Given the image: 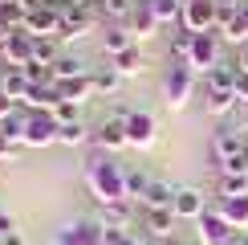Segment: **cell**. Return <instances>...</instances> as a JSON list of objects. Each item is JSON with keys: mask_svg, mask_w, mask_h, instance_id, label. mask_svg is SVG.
<instances>
[{"mask_svg": "<svg viewBox=\"0 0 248 245\" xmlns=\"http://www.w3.org/2000/svg\"><path fill=\"white\" fill-rule=\"evenodd\" d=\"M126 139L139 143V147H151V143H155V119L147 115V110H130V119H126Z\"/></svg>", "mask_w": 248, "mask_h": 245, "instance_id": "12", "label": "cell"}, {"mask_svg": "<svg viewBox=\"0 0 248 245\" xmlns=\"http://www.w3.org/2000/svg\"><path fill=\"white\" fill-rule=\"evenodd\" d=\"M191 98V61H179L167 74V106H183Z\"/></svg>", "mask_w": 248, "mask_h": 245, "instance_id": "10", "label": "cell"}, {"mask_svg": "<svg viewBox=\"0 0 248 245\" xmlns=\"http://www.w3.org/2000/svg\"><path fill=\"white\" fill-rule=\"evenodd\" d=\"M94 139H98V147L102 151H118V147H126V122H122V119H106V122H102V127L94 131Z\"/></svg>", "mask_w": 248, "mask_h": 245, "instance_id": "13", "label": "cell"}, {"mask_svg": "<svg viewBox=\"0 0 248 245\" xmlns=\"http://www.w3.org/2000/svg\"><path fill=\"white\" fill-rule=\"evenodd\" d=\"M171 245H203L200 237H171Z\"/></svg>", "mask_w": 248, "mask_h": 245, "instance_id": "43", "label": "cell"}, {"mask_svg": "<svg viewBox=\"0 0 248 245\" xmlns=\"http://www.w3.org/2000/svg\"><path fill=\"white\" fill-rule=\"evenodd\" d=\"M8 156H13V139L0 135V159H8Z\"/></svg>", "mask_w": 248, "mask_h": 245, "instance_id": "41", "label": "cell"}, {"mask_svg": "<svg viewBox=\"0 0 248 245\" xmlns=\"http://www.w3.org/2000/svg\"><path fill=\"white\" fill-rule=\"evenodd\" d=\"M216 209H220L224 217L236 225V229H240V225H248V196H220V204H216Z\"/></svg>", "mask_w": 248, "mask_h": 245, "instance_id": "23", "label": "cell"}, {"mask_svg": "<svg viewBox=\"0 0 248 245\" xmlns=\"http://www.w3.org/2000/svg\"><path fill=\"white\" fill-rule=\"evenodd\" d=\"M0 90H4V70H0Z\"/></svg>", "mask_w": 248, "mask_h": 245, "instance_id": "46", "label": "cell"}, {"mask_svg": "<svg viewBox=\"0 0 248 245\" xmlns=\"http://www.w3.org/2000/svg\"><path fill=\"white\" fill-rule=\"evenodd\" d=\"M94 20H98V4H86V8L61 4V33L57 37H86L94 29Z\"/></svg>", "mask_w": 248, "mask_h": 245, "instance_id": "4", "label": "cell"}, {"mask_svg": "<svg viewBox=\"0 0 248 245\" xmlns=\"http://www.w3.org/2000/svg\"><path fill=\"white\" fill-rule=\"evenodd\" d=\"M151 4V13L159 17V25H175V20L183 17V4L179 0H147Z\"/></svg>", "mask_w": 248, "mask_h": 245, "instance_id": "29", "label": "cell"}, {"mask_svg": "<svg viewBox=\"0 0 248 245\" xmlns=\"http://www.w3.org/2000/svg\"><path fill=\"white\" fill-rule=\"evenodd\" d=\"M191 45H195V33H175L171 37V57H179V61H191Z\"/></svg>", "mask_w": 248, "mask_h": 245, "instance_id": "34", "label": "cell"}, {"mask_svg": "<svg viewBox=\"0 0 248 245\" xmlns=\"http://www.w3.org/2000/svg\"><path fill=\"white\" fill-rule=\"evenodd\" d=\"M216 29H220L224 41H232V45H244L248 41V4L240 8H220V20H216Z\"/></svg>", "mask_w": 248, "mask_h": 245, "instance_id": "7", "label": "cell"}, {"mask_svg": "<svg viewBox=\"0 0 248 245\" xmlns=\"http://www.w3.org/2000/svg\"><path fill=\"white\" fill-rule=\"evenodd\" d=\"M179 4H191V0H179Z\"/></svg>", "mask_w": 248, "mask_h": 245, "instance_id": "48", "label": "cell"}, {"mask_svg": "<svg viewBox=\"0 0 248 245\" xmlns=\"http://www.w3.org/2000/svg\"><path fill=\"white\" fill-rule=\"evenodd\" d=\"M53 86L61 90V98H69V102H86V94L94 90V78H65V82H53Z\"/></svg>", "mask_w": 248, "mask_h": 245, "instance_id": "24", "label": "cell"}, {"mask_svg": "<svg viewBox=\"0 0 248 245\" xmlns=\"http://www.w3.org/2000/svg\"><path fill=\"white\" fill-rule=\"evenodd\" d=\"M0 20H4L8 29H25V20H29V8L20 4V0H4V8H0Z\"/></svg>", "mask_w": 248, "mask_h": 245, "instance_id": "30", "label": "cell"}, {"mask_svg": "<svg viewBox=\"0 0 248 245\" xmlns=\"http://www.w3.org/2000/svg\"><path fill=\"white\" fill-rule=\"evenodd\" d=\"M134 8H139V0H98V17L102 20H126V17H134Z\"/></svg>", "mask_w": 248, "mask_h": 245, "instance_id": "22", "label": "cell"}, {"mask_svg": "<svg viewBox=\"0 0 248 245\" xmlns=\"http://www.w3.org/2000/svg\"><path fill=\"white\" fill-rule=\"evenodd\" d=\"M90 78H94V90H102V94L118 90V82H122V74H118V70H98V74H90Z\"/></svg>", "mask_w": 248, "mask_h": 245, "instance_id": "35", "label": "cell"}, {"mask_svg": "<svg viewBox=\"0 0 248 245\" xmlns=\"http://www.w3.org/2000/svg\"><path fill=\"white\" fill-rule=\"evenodd\" d=\"M134 33H139V37H151L155 33V29H159V17H155L151 13V4H147V0H139V8H134Z\"/></svg>", "mask_w": 248, "mask_h": 245, "instance_id": "27", "label": "cell"}, {"mask_svg": "<svg viewBox=\"0 0 248 245\" xmlns=\"http://www.w3.org/2000/svg\"><path fill=\"white\" fill-rule=\"evenodd\" d=\"M151 188V176H147V172H126V196L130 200H142V192H147Z\"/></svg>", "mask_w": 248, "mask_h": 245, "instance_id": "33", "label": "cell"}, {"mask_svg": "<svg viewBox=\"0 0 248 245\" xmlns=\"http://www.w3.org/2000/svg\"><path fill=\"white\" fill-rule=\"evenodd\" d=\"M0 245H25V237H20V229H16V233H8V237H0Z\"/></svg>", "mask_w": 248, "mask_h": 245, "instance_id": "40", "label": "cell"}, {"mask_svg": "<svg viewBox=\"0 0 248 245\" xmlns=\"http://www.w3.org/2000/svg\"><path fill=\"white\" fill-rule=\"evenodd\" d=\"M49 4H65V0H49Z\"/></svg>", "mask_w": 248, "mask_h": 245, "instance_id": "47", "label": "cell"}, {"mask_svg": "<svg viewBox=\"0 0 248 245\" xmlns=\"http://www.w3.org/2000/svg\"><path fill=\"white\" fill-rule=\"evenodd\" d=\"M25 33L29 37H57L61 33V4H41L29 13L25 20Z\"/></svg>", "mask_w": 248, "mask_h": 245, "instance_id": "6", "label": "cell"}, {"mask_svg": "<svg viewBox=\"0 0 248 245\" xmlns=\"http://www.w3.org/2000/svg\"><path fill=\"white\" fill-rule=\"evenodd\" d=\"M78 106H81V102H69V98H61L57 106L49 110V115H53V119L61 122V127H65V122H78Z\"/></svg>", "mask_w": 248, "mask_h": 245, "instance_id": "36", "label": "cell"}, {"mask_svg": "<svg viewBox=\"0 0 248 245\" xmlns=\"http://www.w3.org/2000/svg\"><path fill=\"white\" fill-rule=\"evenodd\" d=\"M175 209H147L142 212V225L155 233V237H171V229H175Z\"/></svg>", "mask_w": 248, "mask_h": 245, "instance_id": "20", "label": "cell"}, {"mask_svg": "<svg viewBox=\"0 0 248 245\" xmlns=\"http://www.w3.org/2000/svg\"><path fill=\"white\" fill-rule=\"evenodd\" d=\"M216 20H220V4H216V0H191V4H183L179 25L187 29V33H212Z\"/></svg>", "mask_w": 248, "mask_h": 245, "instance_id": "3", "label": "cell"}, {"mask_svg": "<svg viewBox=\"0 0 248 245\" xmlns=\"http://www.w3.org/2000/svg\"><path fill=\"white\" fill-rule=\"evenodd\" d=\"M203 212H208V200H203L200 188H179V192H175V217H183V221H200Z\"/></svg>", "mask_w": 248, "mask_h": 245, "instance_id": "11", "label": "cell"}, {"mask_svg": "<svg viewBox=\"0 0 248 245\" xmlns=\"http://www.w3.org/2000/svg\"><path fill=\"white\" fill-rule=\"evenodd\" d=\"M53 82H65V78H86L90 70H86V61H78V57H57L53 66Z\"/></svg>", "mask_w": 248, "mask_h": 245, "instance_id": "26", "label": "cell"}, {"mask_svg": "<svg viewBox=\"0 0 248 245\" xmlns=\"http://www.w3.org/2000/svg\"><path fill=\"white\" fill-rule=\"evenodd\" d=\"M212 156H216V163H232V159H240V156H248V139L240 135V131H216L212 135Z\"/></svg>", "mask_w": 248, "mask_h": 245, "instance_id": "5", "label": "cell"}, {"mask_svg": "<svg viewBox=\"0 0 248 245\" xmlns=\"http://www.w3.org/2000/svg\"><path fill=\"white\" fill-rule=\"evenodd\" d=\"M232 245H248V233H244V229H236V237H232Z\"/></svg>", "mask_w": 248, "mask_h": 245, "instance_id": "44", "label": "cell"}, {"mask_svg": "<svg viewBox=\"0 0 248 245\" xmlns=\"http://www.w3.org/2000/svg\"><path fill=\"white\" fill-rule=\"evenodd\" d=\"M236 106H240V102H236L232 90H203V110H208V115L224 119V115H232Z\"/></svg>", "mask_w": 248, "mask_h": 245, "instance_id": "17", "label": "cell"}, {"mask_svg": "<svg viewBox=\"0 0 248 245\" xmlns=\"http://www.w3.org/2000/svg\"><path fill=\"white\" fill-rule=\"evenodd\" d=\"M29 90H33V82L25 78V70H4V94L16 102V106H25L29 102Z\"/></svg>", "mask_w": 248, "mask_h": 245, "instance_id": "21", "label": "cell"}, {"mask_svg": "<svg viewBox=\"0 0 248 245\" xmlns=\"http://www.w3.org/2000/svg\"><path fill=\"white\" fill-rule=\"evenodd\" d=\"M232 237H236V225L216 204H208V212L200 217V241L203 245H232Z\"/></svg>", "mask_w": 248, "mask_h": 245, "instance_id": "2", "label": "cell"}, {"mask_svg": "<svg viewBox=\"0 0 248 245\" xmlns=\"http://www.w3.org/2000/svg\"><path fill=\"white\" fill-rule=\"evenodd\" d=\"M114 70H118L122 78H126V74H139V70H142V53H139V49H126V53H118V57H114Z\"/></svg>", "mask_w": 248, "mask_h": 245, "instance_id": "32", "label": "cell"}, {"mask_svg": "<svg viewBox=\"0 0 248 245\" xmlns=\"http://www.w3.org/2000/svg\"><path fill=\"white\" fill-rule=\"evenodd\" d=\"M61 102V90L53 86V82H33V90H29V110H53Z\"/></svg>", "mask_w": 248, "mask_h": 245, "instance_id": "15", "label": "cell"}, {"mask_svg": "<svg viewBox=\"0 0 248 245\" xmlns=\"http://www.w3.org/2000/svg\"><path fill=\"white\" fill-rule=\"evenodd\" d=\"M126 49H134V33H130V29H122V25H110L106 37H102V53L118 57V53H126Z\"/></svg>", "mask_w": 248, "mask_h": 245, "instance_id": "16", "label": "cell"}, {"mask_svg": "<svg viewBox=\"0 0 248 245\" xmlns=\"http://www.w3.org/2000/svg\"><path fill=\"white\" fill-rule=\"evenodd\" d=\"M102 225H106V229H126L130 225V200L106 204V209H102Z\"/></svg>", "mask_w": 248, "mask_h": 245, "instance_id": "25", "label": "cell"}, {"mask_svg": "<svg viewBox=\"0 0 248 245\" xmlns=\"http://www.w3.org/2000/svg\"><path fill=\"white\" fill-rule=\"evenodd\" d=\"M212 66H220V37H216V33H195V45H191V70L208 74Z\"/></svg>", "mask_w": 248, "mask_h": 245, "instance_id": "9", "label": "cell"}, {"mask_svg": "<svg viewBox=\"0 0 248 245\" xmlns=\"http://www.w3.org/2000/svg\"><path fill=\"white\" fill-rule=\"evenodd\" d=\"M57 139H61V143H69V147H81V143L90 139V127H86L81 119H78V122H65V127L57 131Z\"/></svg>", "mask_w": 248, "mask_h": 245, "instance_id": "31", "label": "cell"}, {"mask_svg": "<svg viewBox=\"0 0 248 245\" xmlns=\"http://www.w3.org/2000/svg\"><path fill=\"white\" fill-rule=\"evenodd\" d=\"M220 8H240V0H216Z\"/></svg>", "mask_w": 248, "mask_h": 245, "instance_id": "45", "label": "cell"}, {"mask_svg": "<svg viewBox=\"0 0 248 245\" xmlns=\"http://www.w3.org/2000/svg\"><path fill=\"white\" fill-rule=\"evenodd\" d=\"M13 110H16V102H13V98H8V94H4V90H0V119H8V115H13Z\"/></svg>", "mask_w": 248, "mask_h": 245, "instance_id": "38", "label": "cell"}, {"mask_svg": "<svg viewBox=\"0 0 248 245\" xmlns=\"http://www.w3.org/2000/svg\"><path fill=\"white\" fill-rule=\"evenodd\" d=\"M29 119H33V110H29V106H16L8 119H0V135L13 139V143H25V127H29Z\"/></svg>", "mask_w": 248, "mask_h": 245, "instance_id": "18", "label": "cell"}, {"mask_svg": "<svg viewBox=\"0 0 248 245\" xmlns=\"http://www.w3.org/2000/svg\"><path fill=\"white\" fill-rule=\"evenodd\" d=\"M236 74H240L236 61H232V66H228V61H220V66H212L208 74H203V90H232L236 86Z\"/></svg>", "mask_w": 248, "mask_h": 245, "instance_id": "19", "label": "cell"}, {"mask_svg": "<svg viewBox=\"0 0 248 245\" xmlns=\"http://www.w3.org/2000/svg\"><path fill=\"white\" fill-rule=\"evenodd\" d=\"M13 33H16V29H8V25H4V20H0V49H4V45H8V37H13Z\"/></svg>", "mask_w": 248, "mask_h": 245, "instance_id": "42", "label": "cell"}, {"mask_svg": "<svg viewBox=\"0 0 248 245\" xmlns=\"http://www.w3.org/2000/svg\"><path fill=\"white\" fill-rule=\"evenodd\" d=\"M175 192L179 188H171L167 180H151V188L142 192V209H175Z\"/></svg>", "mask_w": 248, "mask_h": 245, "instance_id": "14", "label": "cell"}, {"mask_svg": "<svg viewBox=\"0 0 248 245\" xmlns=\"http://www.w3.org/2000/svg\"><path fill=\"white\" fill-rule=\"evenodd\" d=\"M57 131H61V122L49 115V110H33V119H29V127H25V143L29 147H45V143L57 139Z\"/></svg>", "mask_w": 248, "mask_h": 245, "instance_id": "8", "label": "cell"}, {"mask_svg": "<svg viewBox=\"0 0 248 245\" xmlns=\"http://www.w3.org/2000/svg\"><path fill=\"white\" fill-rule=\"evenodd\" d=\"M142 245H147V241H142Z\"/></svg>", "mask_w": 248, "mask_h": 245, "instance_id": "49", "label": "cell"}, {"mask_svg": "<svg viewBox=\"0 0 248 245\" xmlns=\"http://www.w3.org/2000/svg\"><path fill=\"white\" fill-rule=\"evenodd\" d=\"M8 233H16V225H13L8 212H0V237H8Z\"/></svg>", "mask_w": 248, "mask_h": 245, "instance_id": "39", "label": "cell"}, {"mask_svg": "<svg viewBox=\"0 0 248 245\" xmlns=\"http://www.w3.org/2000/svg\"><path fill=\"white\" fill-rule=\"evenodd\" d=\"M86 176H90V188H94V196H98L102 209H106V204H118V200H130L126 196V172H122L118 163H110L102 151L90 156Z\"/></svg>", "mask_w": 248, "mask_h": 245, "instance_id": "1", "label": "cell"}, {"mask_svg": "<svg viewBox=\"0 0 248 245\" xmlns=\"http://www.w3.org/2000/svg\"><path fill=\"white\" fill-rule=\"evenodd\" d=\"M57 57H61L57 37H33V61H41V66H53Z\"/></svg>", "mask_w": 248, "mask_h": 245, "instance_id": "28", "label": "cell"}, {"mask_svg": "<svg viewBox=\"0 0 248 245\" xmlns=\"http://www.w3.org/2000/svg\"><path fill=\"white\" fill-rule=\"evenodd\" d=\"M236 70H240V74H248V41L236 49Z\"/></svg>", "mask_w": 248, "mask_h": 245, "instance_id": "37", "label": "cell"}]
</instances>
